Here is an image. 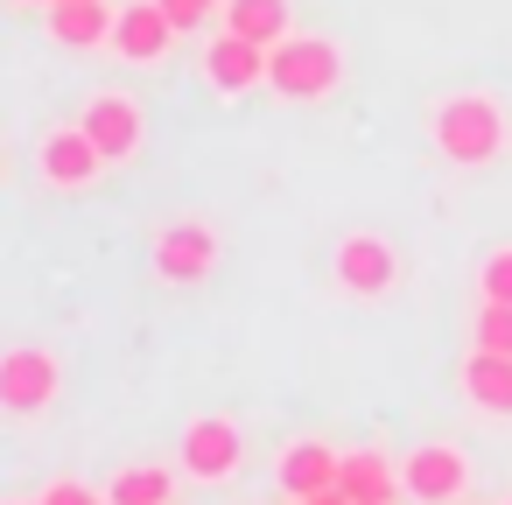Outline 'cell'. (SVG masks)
Segmentation results:
<instances>
[{
    "label": "cell",
    "mask_w": 512,
    "mask_h": 505,
    "mask_svg": "<svg viewBox=\"0 0 512 505\" xmlns=\"http://www.w3.org/2000/svg\"><path fill=\"white\" fill-rule=\"evenodd\" d=\"M428 141L449 169H484L512 148V120L491 92H449L428 106Z\"/></svg>",
    "instance_id": "1"
},
{
    "label": "cell",
    "mask_w": 512,
    "mask_h": 505,
    "mask_svg": "<svg viewBox=\"0 0 512 505\" xmlns=\"http://www.w3.org/2000/svg\"><path fill=\"white\" fill-rule=\"evenodd\" d=\"M344 85V50L330 36H288L267 50V92L295 99V106H316Z\"/></svg>",
    "instance_id": "2"
},
{
    "label": "cell",
    "mask_w": 512,
    "mask_h": 505,
    "mask_svg": "<svg viewBox=\"0 0 512 505\" xmlns=\"http://www.w3.org/2000/svg\"><path fill=\"white\" fill-rule=\"evenodd\" d=\"M400 491L414 505H463L470 498V456L456 442H421L400 463Z\"/></svg>",
    "instance_id": "3"
},
{
    "label": "cell",
    "mask_w": 512,
    "mask_h": 505,
    "mask_svg": "<svg viewBox=\"0 0 512 505\" xmlns=\"http://www.w3.org/2000/svg\"><path fill=\"white\" fill-rule=\"evenodd\" d=\"M176 449H183V477H190V484H225V477H239V463H246V435H239V421H225V414H197Z\"/></svg>",
    "instance_id": "4"
},
{
    "label": "cell",
    "mask_w": 512,
    "mask_h": 505,
    "mask_svg": "<svg viewBox=\"0 0 512 505\" xmlns=\"http://www.w3.org/2000/svg\"><path fill=\"white\" fill-rule=\"evenodd\" d=\"M78 127L99 141L106 169H127V162L141 155V141H148V120H141V99H134V92H92Z\"/></svg>",
    "instance_id": "5"
},
{
    "label": "cell",
    "mask_w": 512,
    "mask_h": 505,
    "mask_svg": "<svg viewBox=\"0 0 512 505\" xmlns=\"http://www.w3.org/2000/svg\"><path fill=\"white\" fill-rule=\"evenodd\" d=\"M36 176L50 190H92L106 176V155L85 127H43L36 134Z\"/></svg>",
    "instance_id": "6"
},
{
    "label": "cell",
    "mask_w": 512,
    "mask_h": 505,
    "mask_svg": "<svg viewBox=\"0 0 512 505\" xmlns=\"http://www.w3.org/2000/svg\"><path fill=\"white\" fill-rule=\"evenodd\" d=\"M211 267H218V232L204 218H176L155 232V274L169 288H197V281H211Z\"/></svg>",
    "instance_id": "7"
},
{
    "label": "cell",
    "mask_w": 512,
    "mask_h": 505,
    "mask_svg": "<svg viewBox=\"0 0 512 505\" xmlns=\"http://www.w3.org/2000/svg\"><path fill=\"white\" fill-rule=\"evenodd\" d=\"M337 288L344 295H358V302H379V295H393L400 288V253L379 239V232H351V239H337Z\"/></svg>",
    "instance_id": "8"
},
{
    "label": "cell",
    "mask_w": 512,
    "mask_h": 505,
    "mask_svg": "<svg viewBox=\"0 0 512 505\" xmlns=\"http://www.w3.org/2000/svg\"><path fill=\"white\" fill-rule=\"evenodd\" d=\"M57 386H64V365H57V351H43V344H15L8 358H0V400H8V414L50 407Z\"/></svg>",
    "instance_id": "9"
},
{
    "label": "cell",
    "mask_w": 512,
    "mask_h": 505,
    "mask_svg": "<svg viewBox=\"0 0 512 505\" xmlns=\"http://www.w3.org/2000/svg\"><path fill=\"white\" fill-rule=\"evenodd\" d=\"M176 36H183V29L162 15V0H127L120 22H113V57H120V64H162Z\"/></svg>",
    "instance_id": "10"
},
{
    "label": "cell",
    "mask_w": 512,
    "mask_h": 505,
    "mask_svg": "<svg viewBox=\"0 0 512 505\" xmlns=\"http://www.w3.org/2000/svg\"><path fill=\"white\" fill-rule=\"evenodd\" d=\"M204 85L211 92H225V99H239V92H253V85H267V50L260 43H246V36H211L204 43Z\"/></svg>",
    "instance_id": "11"
},
{
    "label": "cell",
    "mask_w": 512,
    "mask_h": 505,
    "mask_svg": "<svg viewBox=\"0 0 512 505\" xmlns=\"http://www.w3.org/2000/svg\"><path fill=\"white\" fill-rule=\"evenodd\" d=\"M337 470H344V449H330V442H316V435H302V442H288V449L274 456V484H281L288 498L337 491Z\"/></svg>",
    "instance_id": "12"
},
{
    "label": "cell",
    "mask_w": 512,
    "mask_h": 505,
    "mask_svg": "<svg viewBox=\"0 0 512 505\" xmlns=\"http://www.w3.org/2000/svg\"><path fill=\"white\" fill-rule=\"evenodd\" d=\"M43 22H50V43H64V50H99V43H113V8L106 0H50L43 8Z\"/></svg>",
    "instance_id": "13"
},
{
    "label": "cell",
    "mask_w": 512,
    "mask_h": 505,
    "mask_svg": "<svg viewBox=\"0 0 512 505\" xmlns=\"http://www.w3.org/2000/svg\"><path fill=\"white\" fill-rule=\"evenodd\" d=\"M463 400H470L477 414L512 421V358H505V351H470V358H463Z\"/></svg>",
    "instance_id": "14"
},
{
    "label": "cell",
    "mask_w": 512,
    "mask_h": 505,
    "mask_svg": "<svg viewBox=\"0 0 512 505\" xmlns=\"http://www.w3.org/2000/svg\"><path fill=\"white\" fill-rule=\"evenodd\" d=\"M288 22H295L288 0H225V29H232V36H246V43H260V50L288 43V36H295Z\"/></svg>",
    "instance_id": "15"
},
{
    "label": "cell",
    "mask_w": 512,
    "mask_h": 505,
    "mask_svg": "<svg viewBox=\"0 0 512 505\" xmlns=\"http://www.w3.org/2000/svg\"><path fill=\"white\" fill-rule=\"evenodd\" d=\"M393 463L386 456H372V449H344V470H337V491L351 498V505H393Z\"/></svg>",
    "instance_id": "16"
},
{
    "label": "cell",
    "mask_w": 512,
    "mask_h": 505,
    "mask_svg": "<svg viewBox=\"0 0 512 505\" xmlns=\"http://www.w3.org/2000/svg\"><path fill=\"white\" fill-rule=\"evenodd\" d=\"M106 498H113V505H176V484H169L162 463H134V470H120V477L106 484Z\"/></svg>",
    "instance_id": "17"
},
{
    "label": "cell",
    "mask_w": 512,
    "mask_h": 505,
    "mask_svg": "<svg viewBox=\"0 0 512 505\" xmlns=\"http://www.w3.org/2000/svg\"><path fill=\"white\" fill-rule=\"evenodd\" d=\"M470 337H477V351H505L512 358V302H484L477 323H470Z\"/></svg>",
    "instance_id": "18"
},
{
    "label": "cell",
    "mask_w": 512,
    "mask_h": 505,
    "mask_svg": "<svg viewBox=\"0 0 512 505\" xmlns=\"http://www.w3.org/2000/svg\"><path fill=\"white\" fill-rule=\"evenodd\" d=\"M477 288H484V302H512V246H491V253H484Z\"/></svg>",
    "instance_id": "19"
},
{
    "label": "cell",
    "mask_w": 512,
    "mask_h": 505,
    "mask_svg": "<svg viewBox=\"0 0 512 505\" xmlns=\"http://www.w3.org/2000/svg\"><path fill=\"white\" fill-rule=\"evenodd\" d=\"M162 15H169V22L190 36V29H204L211 15H225V0H162Z\"/></svg>",
    "instance_id": "20"
},
{
    "label": "cell",
    "mask_w": 512,
    "mask_h": 505,
    "mask_svg": "<svg viewBox=\"0 0 512 505\" xmlns=\"http://www.w3.org/2000/svg\"><path fill=\"white\" fill-rule=\"evenodd\" d=\"M43 505H113L99 484H85V477H57L50 491H43Z\"/></svg>",
    "instance_id": "21"
},
{
    "label": "cell",
    "mask_w": 512,
    "mask_h": 505,
    "mask_svg": "<svg viewBox=\"0 0 512 505\" xmlns=\"http://www.w3.org/2000/svg\"><path fill=\"white\" fill-rule=\"evenodd\" d=\"M295 505H351L344 491H316V498H295Z\"/></svg>",
    "instance_id": "22"
},
{
    "label": "cell",
    "mask_w": 512,
    "mask_h": 505,
    "mask_svg": "<svg viewBox=\"0 0 512 505\" xmlns=\"http://www.w3.org/2000/svg\"><path fill=\"white\" fill-rule=\"evenodd\" d=\"M15 8H50V0H15Z\"/></svg>",
    "instance_id": "23"
},
{
    "label": "cell",
    "mask_w": 512,
    "mask_h": 505,
    "mask_svg": "<svg viewBox=\"0 0 512 505\" xmlns=\"http://www.w3.org/2000/svg\"><path fill=\"white\" fill-rule=\"evenodd\" d=\"M22 505H43V498H22Z\"/></svg>",
    "instance_id": "24"
},
{
    "label": "cell",
    "mask_w": 512,
    "mask_h": 505,
    "mask_svg": "<svg viewBox=\"0 0 512 505\" xmlns=\"http://www.w3.org/2000/svg\"><path fill=\"white\" fill-rule=\"evenodd\" d=\"M505 505H512V498H505Z\"/></svg>",
    "instance_id": "25"
}]
</instances>
